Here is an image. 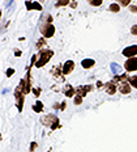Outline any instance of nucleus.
I'll list each match as a JSON object with an SVG mask.
<instances>
[{"label":"nucleus","mask_w":137,"mask_h":152,"mask_svg":"<svg viewBox=\"0 0 137 152\" xmlns=\"http://www.w3.org/2000/svg\"><path fill=\"white\" fill-rule=\"evenodd\" d=\"M41 121H42L44 126H49V127H51L52 130L59 127V119H58V117H55L54 114H49V115L43 117Z\"/></svg>","instance_id":"nucleus-1"},{"label":"nucleus","mask_w":137,"mask_h":152,"mask_svg":"<svg viewBox=\"0 0 137 152\" xmlns=\"http://www.w3.org/2000/svg\"><path fill=\"white\" fill-rule=\"evenodd\" d=\"M52 55H54L52 50H44V51H42V54H41V58H39V61L37 62L36 66H37L38 68H41L42 66H44L51 58H52Z\"/></svg>","instance_id":"nucleus-2"},{"label":"nucleus","mask_w":137,"mask_h":152,"mask_svg":"<svg viewBox=\"0 0 137 152\" xmlns=\"http://www.w3.org/2000/svg\"><path fill=\"white\" fill-rule=\"evenodd\" d=\"M18 87L21 88V91L24 92V94H26L28 92H30L31 89V79H30V71H28V75H26V77H24L21 80V83Z\"/></svg>","instance_id":"nucleus-3"},{"label":"nucleus","mask_w":137,"mask_h":152,"mask_svg":"<svg viewBox=\"0 0 137 152\" xmlns=\"http://www.w3.org/2000/svg\"><path fill=\"white\" fill-rule=\"evenodd\" d=\"M41 31H42L44 38H51L54 36V33H55V26L51 24H43L41 26Z\"/></svg>","instance_id":"nucleus-4"},{"label":"nucleus","mask_w":137,"mask_h":152,"mask_svg":"<svg viewBox=\"0 0 137 152\" xmlns=\"http://www.w3.org/2000/svg\"><path fill=\"white\" fill-rule=\"evenodd\" d=\"M14 97H16V104H17L18 110H22V105H24V92L21 91L20 87H17L14 89Z\"/></svg>","instance_id":"nucleus-5"},{"label":"nucleus","mask_w":137,"mask_h":152,"mask_svg":"<svg viewBox=\"0 0 137 152\" xmlns=\"http://www.w3.org/2000/svg\"><path fill=\"white\" fill-rule=\"evenodd\" d=\"M124 67H125L127 71H136L137 69V58H129L128 61L125 62V64H124Z\"/></svg>","instance_id":"nucleus-6"},{"label":"nucleus","mask_w":137,"mask_h":152,"mask_svg":"<svg viewBox=\"0 0 137 152\" xmlns=\"http://www.w3.org/2000/svg\"><path fill=\"white\" fill-rule=\"evenodd\" d=\"M137 54V45H132L129 47H125L123 50V55L124 56H128V58H132Z\"/></svg>","instance_id":"nucleus-7"},{"label":"nucleus","mask_w":137,"mask_h":152,"mask_svg":"<svg viewBox=\"0 0 137 152\" xmlns=\"http://www.w3.org/2000/svg\"><path fill=\"white\" fill-rule=\"evenodd\" d=\"M91 85H81V87H78L77 89H76V93L78 94V96H81V97H84V96H86V93L89 91H91Z\"/></svg>","instance_id":"nucleus-8"},{"label":"nucleus","mask_w":137,"mask_h":152,"mask_svg":"<svg viewBox=\"0 0 137 152\" xmlns=\"http://www.w3.org/2000/svg\"><path fill=\"white\" fill-rule=\"evenodd\" d=\"M73 68H75V63H73L72 61H67L65 62V64L63 66V74L64 75H68V74H71V72L73 71Z\"/></svg>","instance_id":"nucleus-9"},{"label":"nucleus","mask_w":137,"mask_h":152,"mask_svg":"<svg viewBox=\"0 0 137 152\" xmlns=\"http://www.w3.org/2000/svg\"><path fill=\"white\" fill-rule=\"evenodd\" d=\"M26 8H28V11H31V9L42 11V5L37 1H26Z\"/></svg>","instance_id":"nucleus-10"},{"label":"nucleus","mask_w":137,"mask_h":152,"mask_svg":"<svg viewBox=\"0 0 137 152\" xmlns=\"http://www.w3.org/2000/svg\"><path fill=\"white\" fill-rule=\"evenodd\" d=\"M119 91H120V93H123V94H128L130 92V85L128 84V81H123V83L119 85Z\"/></svg>","instance_id":"nucleus-11"},{"label":"nucleus","mask_w":137,"mask_h":152,"mask_svg":"<svg viewBox=\"0 0 137 152\" xmlns=\"http://www.w3.org/2000/svg\"><path fill=\"white\" fill-rule=\"evenodd\" d=\"M64 94L67 97H73L75 96V93H76V89H73V87L72 85H69V84H67L65 85V88H64Z\"/></svg>","instance_id":"nucleus-12"},{"label":"nucleus","mask_w":137,"mask_h":152,"mask_svg":"<svg viewBox=\"0 0 137 152\" xmlns=\"http://www.w3.org/2000/svg\"><path fill=\"white\" fill-rule=\"evenodd\" d=\"M94 64H95V61H93V59H84L81 62V66L84 68H91Z\"/></svg>","instance_id":"nucleus-13"},{"label":"nucleus","mask_w":137,"mask_h":152,"mask_svg":"<svg viewBox=\"0 0 137 152\" xmlns=\"http://www.w3.org/2000/svg\"><path fill=\"white\" fill-rule=\"evenodd\" d=\"M106 91L108 94H114L116 92V87H115V83H107L106 84Z\"/></svg>","instance_id":"nucleus-14"},{"label":"nucleus","mask_w":137,"mask_h":152,"mask_svg":"<svg viewBox=\"0 0 137 152\" xmlns=\"http://www.w3.org/2000/svg\"><path fill=\"white\" fill-rule=\"evenodd\" d=\"M111 71L116 75H119L120 74V66L119 64H116V63H111Z\"/></svg>","instance_id":"nucleus-15"},{"label":"nucleus","mask_w":137,"mask_h":152,"mask_svg":"<svg viewBox=\"0 0 137 152\" xmlns=\"http://www.w3.org/2000/svg\"><path fill=\"white\" fill-rule=\"evenodd\" d=\"M33 109H34V112H37V113L42 112V109H43V104L41 102V101H37L36 105H33Z\"/></svg>","instance_id":"nucleus-16"},{"label":"nucleus","mask_w":137,"mask_h":152,"mask_svg":"<svg viewBox=\"0 0 137 152\" xmlns=\"http://www.w3.org/2000/svg\"><path fill=\"white\" fill-rule=\"evenodd\" d=\"M67 4H69V0H56L55 1V7H63Z\"/></svg>","instance_id":"nucleus-17"},{"label":"nucleus","mask_w":137,"mask_h":152,"mask_svg":"<svg viewBox=\"0 0 137 152\" xmlns=\"http://www.w3.org/2000/svg\"><path fill=\"white\" fill-rule=\"evenodd\" d=\"M102 1H103V0H88V3L90 5H93V7H99L102 4Z\"/></svg>","instance_id":"nucleus-18"},{"label":"nucleus","mask_w":137,"mask_h":152,"mask_svg":"<svg viewBox=\"0 0 137 152\" xmlns=\"http://www.w3.org/2000/svg\"><path fill=\"white\" fill-rule=\"evenodd\" d=\"M110 11H111V12H119V11H120V7L116 4V3H114V4L110 5Z\"/></svg>","instance_id":"nucleus-19"},{"label":"nucleus","mask_w":137,"mask_h":152,"mask_svg":"<svg viewBox=\"0 0 137 152\" xmlns=\"http://www.w3.org/2000/svg\"><path fill=\"white\" fill-rule=\"evenodd\" d=\"M129 83H130V85H133L135 88H137V76H132V77H129Z\"/></svg>","instance_id":"nucleus-20"},{"label":"nucleus","mask_w":137,"mask_h":152,"mask_svg":"<svg viewBox=\"0 0 137 152\" xmlns=\"http://www.w3.org/2000/svg\"><path fill=\"white\" fill-rule=\"evenodd\" d=\"M130 1H132V0H117V3H119L120 5H123V7H128Z\"/></svg>","instance_id":"nucleus-21"},{"label":"nucleus","mask_w":137,"mask_h":152,"mask_svg":"<svg viewBox=\"0 0 137 152\" xmlns=\"http://www.w3.org/2000/svg\"><path fill=\"white\" fill-rule=\"evenodd\" d=\"M73 102H75V105H80V104L82 102V97H81V96H78V94H77V96L75 97V100H73Z\"/></svg>","instance_id":"nucleus-22"},{"label":"nucleus","mask_w":137,"mask_h":152,"mask_svg":"<svg viewBox=\"0 0 137 152\" xmlns=\"http://www.w3.org/2000/svg\"><path fill=\"white\" fill-rule=\"evenodd\" d=\"M43 43H44V37H43V38H41V39L38 41V43H37V47H38V49H42ZM44 45H46V43H44Z\"/></svg>","instance_id":"nucleus-23"},{"label":"nucleus","mask_w":137,"mask_h":152,"mask_svg":"<svg viewBox=\"0 0 137 152\" xmlns=\"http://www.w3.org/2000/svg\"><path fill=\"white\" fill-rule=\"evenodd\" d=\"M130 33H132L133 36H137V25H133L132 29H130Z\"/></svg>","instance_id":"nucleus-24"},{"label":"nucleus","mask_w":137,"mask_h":152,"mask_svg":"<svg viewBox=\"0 0 137 152\" xmlns=\"http://www.w3.org/2000/svg\"><path fill=\"white\" fill-rule=\"evenodd\" d=\"M12 74H14V69L13 68H9L8 71H7V76H11Z\"/></svg>","instance_id":"nucleus-25"},{"label":"nucleus","mask_w":137,"mask_h":152,"mask_svg":"<svg viewBox=\"0 0 137 152\" xmlns=\"http://www.w3.org/2000/svg\"><path fill=\"white\" fill-rule=\"evenodd\" d=\"M34 93H36V96L38 97V96H39V93H41V89H39V88H37V89H34Z\"/></svg>","instance_id":"nucleus-26"},{"label":"nucleus","mask_w":137,"mask_h":152,"mask_svg":"<svg viewBox=\"0 0 137 152\" xmlns=\"http://www.w3.org/2000/svg\"><path fill=\"white\" fill-rule=\"evenodd\" d=\"M129 9H130L132 12H136V11H137V7H130Z\"/></svg>","instance_id":"nucleus-27"}]
</instances>
